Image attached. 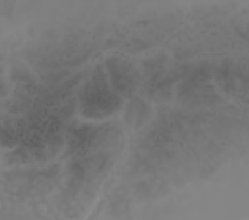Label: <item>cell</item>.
Listing matches in <instances>:
<instances>
[{
    "mask_svg": "<svg viewBox=\"0 0 249 220\" xmlns=\"http://www.w3.org/2000/svg\"><path fill=\"white\" fill-rule=\"evenodd\" d=\"M80 104L84 115L91 118H102L119 109L121 100L109 90L107 79L101 67L93 72V80L81 90Z\"/></svg>",
    "mask_w": 249,
    "mask_h": 220,
    "instance_id": "cell-1",
    "label": "cell"
},
{
    "mask_svg": "<svg viewBox=\"0 0 249 220\" xmlns=\"http://www.w3.org/2000/svg\"><path fill=\"white\" fill-rule=\"evenodd\" d=\"M106 64L114 90L124 97L132 95L135 91L138 79L133 64L117 58L108 59Z\"/></svg>",
    "mask_w": 249,
    "mask_h": 220,
    "instance_id": "cell-2",
    "label": "cell"
},
{
    "mask_svg": "<svg viewBox=\"0 0 249 220\" xmlns=\"http://www.w3.org/2000/svg\"><path fill=\"white\" fill-rule=\"evenodd\" d=\"M148 113L147 105L140 99H136L131 102L127 110V123L131 125H135V127L139 128L145 121L146 116Z\"/></svg>",
    "mask_w": 249,
    "mask_h": 220,
    "instance_id": "cell-3",
    "label": "cell"
}]
</instances>
